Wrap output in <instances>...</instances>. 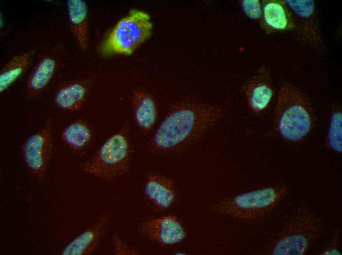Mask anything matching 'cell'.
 I'll list each match as a JSON object with an SVG mask.
<instances>
[{
    "label": "cell",
    "mask_w": 342,
    "mask_h": 255,
    "mask_svg": "<svg viewBox=\"0 0 342 255\" xmlns=\"http://www.w3.org/2000/svg\"><path fill=\"white\" fill-rule=\"evenodd\" d=\"M144 192L147 199L161 209H167L171 206L175 198L173 182L158 175L152 174L147 177Z\"/></svg>",
    "instance_id": "obj_14"
},
{
    "label": "cell",
    "mask_w": 342,
    "mask_h": 255,
    "mask_svg": "<svg viewBox=\"0 0 342 255\" xmlns=\"http://www.w3.org/2000/svg\"><path fill=\"white\" fill-rule=\"evenodd\" d=\"M338 232L335 234L329 246L322 250L320 253L322 255H342L339 249L337 247V242L338 237Z\"/></svg>",
    "instance_id": "obj_23"
},
{
    "label": "cell",
    "mask_w": 342,
    "mask_h": 255,
    "mask_svg": "<svg viewBox=\"0 0 342 255\" xmlns=\"http://www.w3.org/2000/svg\"><path fill=\"white\" fill-rule=\"evenodd\" d=\"M70 29L80 48L85 50L88 42V9L84 0L66 1Z\"/></svg>",
    "instance_id": "obj_13"
},
{
    "label": "cell",
    "mask_w": 342,
    "mask_h": 255,
    "mask_svg": "<svg viewBox=\"0 0 342 255\" xmlns=\"http://www.w3.org/2000/svg\"><path fill=\"white\" fill-rule=\"evenodd\" d=\"M131 148L126 128L108 138L96 153L85 161L81 168L85 172L106 180L125 175L128 171Z\"/></svg>",
    "instance_id": "obj_5"
},
{
    "label": "cell",
    "mask_w": 342,
    "mask_h": 255,
    "mask_svg": "<svg viewBox=\"0 0 342 255\" xmlns=\"http://www.w3.org/2000/svg\"><path fill=\"white\" fill-rule=\"evenodd\" d=\"M88 88V84L84 81H75L66 84L56 93L55 103L60 109L78 110L82 107L86 100Z\"/></svg>",
    "instance_id": "obj_17"
},
{
    "label": "cell",
    "mask_w": 342,
    "mask_h": 255,
    "mask_svg": "<svg viewBox=\"0 0 342 255\" xmlns=\"http://www.w3.org/2000/svg\"><path fill=\"white\" fill-rule=\"evenodd\" d=\"M313 106L306 95L292 84L282 82L274 114V124L285 140L303 141L314 124Z\"/></svg>",
    "instance_id": "obj_2"
},
{
    "label": "cell",
    "mask_w": 342,
    "mask_h": 255,
    "mask_svg": "<svg viewBox=\"0 0 342 255\" xmlns=\"http://www.w3.org/2000/svg\"><path fill=\"white\" fill-rule=\"evenodd\" d=\"M342 114L340 110L334 111L331 115L330 123L326 140L327 147L335 153L342 152Z\"/></svg>",
    "instance_id": "obj_20"
},
{
    "label": "cell",
    "mask_w": 342,
    "mask_h": 255,
    "mask_svg": "<svg viewBox=\"0 0 342 255\" xmlns=\"http://www.w3.org/2000/svg\"><path fill=\"white\" fill-rule=\"evenodd\" d=\"M92 137L90 128L82 120L75 121L67 125L62 130L61 139L70 149L81 151L90 143Z\"/></svg>",
    "instance_id": "obj_19"
},
{
    "label": "cell",
    "mask_w": 342,
    "mask_h": 255,
    "mask_svg": "<svg viewBox=\"0 0 342 255\" xmlns=\"http://www.w3.org/2000/svg\"><path fill=\"white\" fill-rule=\"evenodd\" d=\"M261 6L260 24L267 33L295 30L293 14L285 0H263Z\"/></svg>",
    "instance_id": "obj_11"
},
{
    "label": "cell",
    "mask_w": 342,
    "mask_h": 255,
    "mask_svg": "<svg viewBox=\"0 0 342 255\" xmlns=\"http://www.w3.org/2000/svg\"><path fill=\"white\" fill-rule=\"evenodd\" d=\"M240 5L244 13L250 18L260 22L262 15V6L258 0H241Z\"/></svg>",
    "instance_id": "obj_21"
},
{
    "label": "cell",
    "mask_w": 342,
    "mask_h": 255,
    "mask_svg": "<svg viewBox=\"0 0 342 255\" xmlns=\"http://www.w3.org/2000/svg\"><path fill=\"white\" fill-rule=\"evenodd\" d=\"M152 27L147 13L132 10L113 27L103 41L101 51L106 55H130L149 38Z\"/></svg>",
    "instance_id": "obj_6"
},
{
    "label": "cell",
    "mask_w": 342,
    "mask_h": 255,
    "mask_svg": "<svg viewBox=\"0 0 342 255\" xmlns=\"http://www.w3.org/2000/svg\"><path fill=\"white\" fill-rule=\"evenodd\" d=\"M325 226L309 207H298L268 249L272 255H304L323 234Z\"/></svg>",
    "instance_id": "obj_3"
},
{
    "label": "cell",
    "mask_w": 342,
    "mask_h": 255,
    "mask_svg": "<svg viewBox=\"0 0 342 255\" xmlns=\"http://www.w3.org/2000/svg\"><path fill=\"white\" fill-rule=\"evenodd\" d=\"M222 109L186 102L175 106L157 128L151 142L154 150L166 151L194 143L221 118Z\"/></svg>",
    "instance_id": "obj_1"
},
{
    "label": "cell",
    "mask_w": 342,
    "mask_h": 255,
    "mask_svg": "<svg viewBox=\"0 0 342 255\" xmlns=\"http://www.w3.org/2000/svg\"><path fill=\"white\" fill-rule=\"evenodd\" d=\"M106 216H101L92 226L72 240L63 249L62 255H86L96 249L108 223Z\"/></svg>",
    "instance_id": "obj_12"
},
{
    "label": "cell",
    "mask_w": 342,
    "mask_h": 255,
    "mask_svg": "<svg viewBox=\"0 0 342 255\" xmlns=\"http://www.w3.org/2000/svg\"><path fill=\"white\" fill-rule=\"evenodd\" d=\"M114 252L116 255H137L138 252L126 245L116 235L113 236Z\"/></svg>",
    "instance_id": "obj_22"
},
{
    "label": "cell",
    "mask_w": 342,
    "mask_h": 255,
    "mask_svg": "<svg viewBox=\"0 0 342 255\" xmlns=\"http://www.w3.org/2000/svg\"><path fill=\"white\" fill-rule=\"evenodd\" d=\"M53 150L52 136L43 128L28 137L22 146L24 162L35 176L42 177L50 161Z\"/></svg>",
    "instance_id": "obj_7"
},
{
    "label": "cell",
    "mask_w": 342,
    "mask_h": 255,
    "mask_svg": "<svg viewBox=\"0 0 342 255\" xmlns=\"http://www.w3.org/2000/svg\"><path fill=\"white\" fill-rule=\"evenodd\" d=\"M285 2L293 14L296 26L294 31L309 44L323 48L314 0H285Z\"/></svg>",
    "instance_id": "obj_8"
},
{
    "label": "cell",
    "mask_w": 342,
    "mask_h": 255,
    "mask_svg": "<svg viewBox=\"0 0 342 255\" xmlns=\"http://www.w3.org/2000/svg\"><path fill=\"white\" fill-rule=\"evenodd\" d=\"M34 51L32 50L12 58L2 68L0 73V92L7 90L25 72L30 63Z\"/></svg>",
    "instance_id": "obj_18"
},
{
    "label": "cell",
    "mask_w": 342,
    "mask_h": 255,
    "mask_svg": "<svg viewBox=\"0 0 342 255\" xmlns=\"http://www.w3.org/2000/svg\"><path fill=\"white\" fill-rule=\"evenodd\" d=\"M139 230L144 236L163 246L179 243L186 235L184 228L173 215L146 220L140 224Z\"/></svg>",
    "instance_id": "obj_9"
},
{
    "label": "cell",
    "mask_w": 342,
    "mask_h": 255,
    "mask_svg": "<svg viewBox=\"0 0 342 255\" xmlns=\"http://www.w3.org/2000/svg\"><path fill=\"white\" fill-rule=\"evenodd\" d=\"M289 192L280 184L241 193L214 205L213 211L245 220L263 217L273 211Z\"/></svg>",
    "instance_id": "obj_4"
},
{
    "label": "cell",
    "mask_w": 342,
    "mask_h": 255,
    "mask_svg": "<svg viewBox=\"0 0 342 255\" xmlns=\"http://www.w3.org/2000/svg\"><path fill=\"white\" fill-rule=\"evenodd\" d=\"M243 89L251 110L256 114L264 111L275 93L269 71L265 67H261L244 83Z\"/></svg>",
    "instance_id": "obj_10"
},
{
    "label": "cell",
    "mask_w": 342,
    "mask_h": 255,
    "mask_svg": "<svg viewBox=\"0 0 342 255\" xmlns=\"http://www.w3.org/2000/svg\"><path fill=\"white\" fill-rule=\"evenodd\" d=\"M131 104L135 121L143 131H150L154 126L157 116V108L152 97L141 90L133 92Z\"/></svg>",
    "instance_id": "obj_16"
},
{
    "label": "cell",
    "mask_w": 342,
    "mask_h": 255,
    "mask_svg": "<svg viewBox=\"0 0 342 255\" xmlns=\"http://www.w3.org/2000/svg\"><path fill=\"white\" fill-rule=\"evenodd\" d=\"M58 59L52 54L43 56L28 76L27 82L28 95L34 97L39 95L52 80L57 69Z\"/></svg>",
    "instance_id": "obj_15"
}]
</instances>
